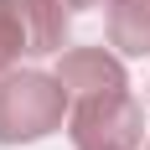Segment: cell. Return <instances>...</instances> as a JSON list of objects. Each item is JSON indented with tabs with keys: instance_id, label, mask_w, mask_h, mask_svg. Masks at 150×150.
<instances>
[{
	"instance_id": "cell-1",
	"label": "cell",
	"mask_w": 150,
	"mask_h": 150,
	"mask_svg": "<svg viewBox=\"0 0 150 150\" xmlns=\"http://www.w3.org/2000/svg\"><path fill=\"white\" fill-rule=\"evenodd\" d=\"M67 98L57 73H0V145H31L62 129Z\"/></svg>"
},
{
	"instance_id": "cell-2",
	"label": "cell",
	"mask_w": 150,
	"mask_h": 150,
	"mask_svg": "<svg viewBox=\"0 0 150 150\" xmlns=\"http://www.w3.org/2000/svg\"><path fill=\"white\" fill-rule=\"evenodd\" d=\"M73 11L62 0H0V73H11L21 57L62 52Z\"/></svg>"
},
{
	"instance_id": "cell-3",
	"label": "cell",
	"mask_w": 150,
	"mask_h": 150,
	"mask_svg": "<svg viewBox=\"0 0 150 150\" xmlns=\"http://www.w3.org/2000/svg\"><path fill=\"white\" fill-rule=\"evenodd\" d=\"M145 114L129 93H93L73 109V145L78 150H140Z\"/></svg>"
},
{
	"instance_id": "cell-4",
	"label": "cell",
	"mask_w": 150,
	"mask_h": 150,
	"mask_svg": "<svg viewBox=\"0 0 150 150\" xmlns=\"http://www.w3.org/2000/svg\"><path fill=\"white\" fill-rule=\"evenodd\" d=\"M57 78H62V88L73 93V98H93V93H124V88H129L124 62L114 57V52H104V47H73V52H62Z\"/></svg>"
},
{
	"instance_id": "cell-5",
	"label": "cell",
	"mask_w": 150,
	"mask_h": 150,
	"mask_svg": "<svg viewBox=\"0 0 150 150\" xmlns=\"http://www.w3.org/2000/svg\"><path fill=\"white\" fill-rule=\"evenodd\" d=\"M109 42L124 57L150 52V0H109Z\"/></svg>"
},
{
	"instance_id": "cell-6",
	"label": "cell",
	"mask_w": 150,
	"mask_h": 150,
	"mask_svg": "<svg viewBox=\"0 0 150 150\" xmlns=\"http://www.w3.org/2000/svg\"><path fill=\"white\" fill-rule=\"evenodd\" d=\"M67 11H88V5H104V0H62Z\"/></svg>"
},
{
	"instance_id": "cell-7",
	"label": "cell",
	"mask_w": 150,
	"mask_h": 150,
	"mask_svg": "<svg viewBox=\"0 0 150 150\" xmlns=\"http://www.w3.org/2000/svg\"><path fill=\"white\" fill-rule=\"evenodd\" d=\"M145 150H150V145H145Z\"/></svg>"
}]
</instances>
